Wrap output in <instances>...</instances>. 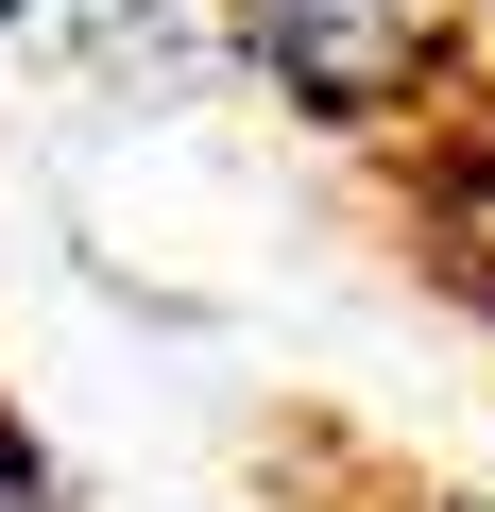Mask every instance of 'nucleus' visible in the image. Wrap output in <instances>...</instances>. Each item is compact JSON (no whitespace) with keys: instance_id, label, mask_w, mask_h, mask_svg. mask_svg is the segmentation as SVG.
<instances>
[{"instance_id":"nucleus-1","label":"nucleus","mask_w":495,"mask_h":512,"mask_svg":"<svg viewBox=\"0 0 495 512\" xmlns=\"http://www.w3.org/2000/svg\"><path fill=\"white\" fill-rule=\"evenodd\" d=\"M222 69H257L308 137H427L478 86V18L495 0H205Z\"/></svg>"},{"instance_id":"nucleus-2","label":"nucleus","mask_w":495,"mask_h":512,"mask_svg":"<svg viewBox=\"0 0 495 512\" xmlns=\"http://www.w3.org/2000/svg\"><path fill=\"white\" fill-rule=\"evenodd\" d=\"M410 205H427V256H444V274L495 291V69L410 137Z\"/></svg>"},{"instance_id":"nucleus-3","label":"nucleus","mask_w":495,"mask_h":512,"mask_svg":"<svg viewBox=\"0 0 495 512\" xmlns=\"http://www.w3.org/2000/svg\"><path fill=\"white\" fill-rule=\"evenodd\" d=\"M0 512H69V478H52V444L0 410Z\"/></svg>"},{"instance_id":"nucleus-4","label":"nucleus","mask_w":495,"mask_h":512,"mask_svg":"<svg viewBox=\"0 0 495 512\" xmlns=\"http://www.w3.org/2000/svg\"><path fill=\"white\" fill-rule=\"evenodd\" d=\"M0 18H35V0H0Z\"/></svg>"}]
</instances>
